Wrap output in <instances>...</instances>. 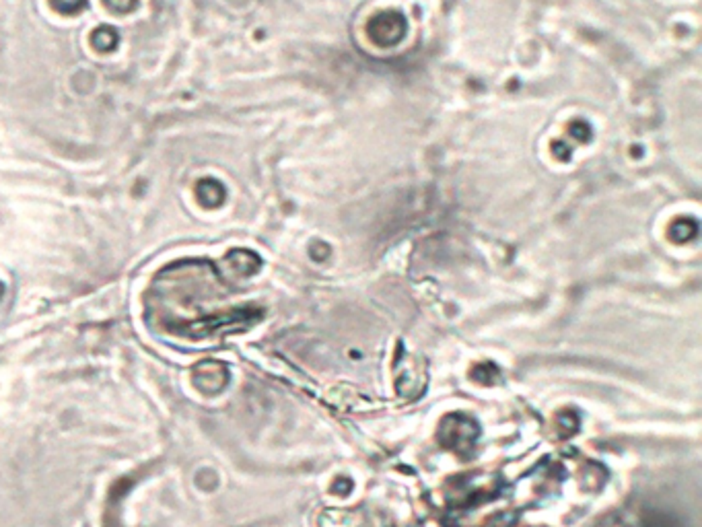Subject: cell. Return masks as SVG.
I'll return each instance as SVG.
<instances>
[{"mask_svg":"<svg viewBox=\"0 0 702 527\" xmlns=\"http://www.w3.org/2000/svg\"><path fill=\"white\" fill-rule=\"evenodd\" d=\"M478 437V427L472 418L468 416H462V414H453V416H447L443 423H441V429H439V439L445 447L462 453L466 449H470L474 445Z\"/></svg>","mask_w":702,"mask_h":527,"instance_id":"cell-1","label":"cell"}]
</instances>
